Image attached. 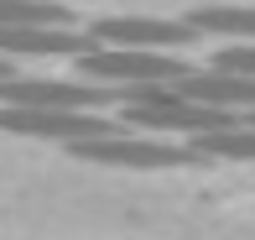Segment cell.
Wrapping results in <instances>:
<instances>
[{
	"instance_id": "5",
	"label": "cell",
	"mask_w": 255,
	"mask_h": 240,
	"mask_svg": "<svg viewBox=\"0 0 255 240\" xmlns=\"http://www.w3.org/2000/svg\"><path fill=\"white\" fill-rule=\"evenodd\" d=\"M89 37H94V42H104V47L177 52V47H193V42H198V31H193L182 16H177V21H172V16H99Z\"/></svg>"
},
{
	"instance_id": "7",
	"label": "cell",
	"mask_w": 255,
	"mask_h": 240,
	"mask_svg": "<svg viewBox=\"0 0 255 240\" xmlns=\"http://www.w3.org/2000/svg\"><path fill=\"white\" fill-rule=\"evenodd\" d=\"M172 94H177V99H198V105H214V110L250 115V110H255V78L224 73V68H208V73L193 68L188 78H177V84H172Z\"/></svg>"
},
{
	"instance_id": "6",
	"label": "cell",
	"mask_w": 255,
	"mask_h": 240,
	"mask_svg": "<svg viewBox=\"0 0 255 240\" xmlns=\"http://www.w3.org/2000/svg\"><path fill=\"white\" fill-rule=\"evenodd\" d=\"M94 37L78 26H0L5 58H84Z\"/></svg>"
},
{
	"instance_id": "11",
	"label": "cell",
	"mask_w": 255,
	"mask_h": 240,
	"mask_svg": "<svg viewBox=\"0 0 255 240\" xmlns=\"http://www.w3.org/2000/svg\"><path fill=\"white\" fill-rule=\"evenodd\" d=\"M214 68H224V73H245V78H255V42H235V47L214 52Z\"/></svg>"
},
{
	"instance_id": "2",
	"label": "cell",
	"mask_w": 255,
	"mask_h": 240,
	"mask_svg": "<svg viewBox=\"0 0 255 240\" xmlns=\"http://www.w3.org/2000/svg\"><path fill=\"white\" fill-rule=\"evenodd\" d=\"M78 73L94 78V84H115V89H135V84H177V78H188L193 68L177 58V52H146V47H94L84 52V58H73Z\"/></svg>"
},
{
	"instance_id": "10",
	"label": "cell",
	"mask_w": 255,
	"mask_h": 240,
	"mask_svg": "<svg viewBox=\"0 0 255 240\" xmlns=\"http://www.w3.org/2000/svg\"><path fill=\"white\" fill-rule=\"evenodd\" d=\"M0 26H78V16L57 0H0Z\"/></svg>"
},
{
	"instance_id": "1",
	"label": "cell",
	"mask_w": 255,
	"mask_h": 240,
	"mask_svg": "<svg viewBox=\"0 0 255 240\" xmlns=\"http://www.w3.org/2000/svg\"><path fill=\"white\" fill-rule=\"evenodd\" d=\"M68 152L84 157V162H110V167H135V173H156V167H188L203 162L193 146L161 141V136H141L120 120V131L110 136H89V141H68Z\"/></svg>"
},
{
	"instance_id": "4",
	"label": "cell",
	"mask_w": 255,
	"mask_h": 240,
	"mask_svg": "<svg viewBox=\"0 0 255 240\" xmlns=\"http://www.w3.org/2000/svg\"><path fill=\"white\" fill-rule=\"evenodd\" d=\"M0 131H10V136H47V141H89V136L120 131V120H104L99 110H26V105H0Z\"/></svg>"
},
{
	"instance_id": "3",
	"label": "cell",
	"mask_w": 255,
	"mask_h": 240,
	"mask_svg": "<svg viewBox=\"0 0 255 240\" xmlns=\"http://www.w3.org/2000/svg\"><path fill=\"white\" fill-rule=\"evenodd\" d=\"M0 105L26 110H104L120 105L115 84H78V78H0Z\"/></svg>"
},
{
	"instance_id": "8",
	"label": "cell",
	"mask_w": 255,
	"mask_h": 240,
	"mask_svg": "<svg viewBox=\"0 0 255 240\" xmlns=\"http://www.w3.org/2000/svg\"><path fill=\"white\" fill-rule=\"evenodd\" d=\"M188 21L198 37H240V42H255V5H198L188 10Z\"/></svg>"
},
{
	"instance_id": "13",
	"label": "cell",
	"mask_w": 255,
	"mask_h": 240,
	"mask_svg": "<svg viewBox=\"0 0 255 240\" xmlns=\"http://www.w3.org/2000/svg\"><path fill=\"white\" fill-rule=\"evenodd\" d=\"M250 125H255V110H250Z\"/></svg>"
},
{
	"instance_id": "9",
	"label": "cell",
	"mask_w": 255,
	"mask_h": 240,
	"mask_svg": "<svg viewBox=\"0 0 255 240\" xmlns=\"http://www.w3.org/2000/svg\"><path fill=\"white\" fill-rule=\"evenodd\" d=\"M188 146L198 157H229V162H255V125L235 120V125H219V131H198L188 136Z\"/></svg>"
},
{
	"instance_id": "12",
	"label": "cell",
	"mask_w": 255,
	"mask_h": 240,
	"mask_svg": "<svg viewBox=\"0 0 255 240\" xmlns=\"http://www.w3.org/2000/svg\"><path fill=\"white\" fill-rule=\"evenodd\" d=\"M0 78H10V58H5V52H0Z\"/></svg>"
}]
</instances>
